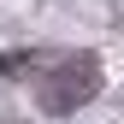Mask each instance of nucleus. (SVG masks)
<instances>
[{
  "label": "nucleus",
  "mask_w": 124,
  "mask_h": 124,
  "mask_svg": "<svg viewBox=\"0 0 124 124\" xmlns=\"http://www.w3.org/2000/svg\"><path fill=\"white\" fill-rule=\"evenodd\" d=\"M95 89H101V65L89 53H65L41 77V106H47V112H71V106L95 101Z\"/></svg>",
  "instance_id": "obj_1"
}]
</instances>
